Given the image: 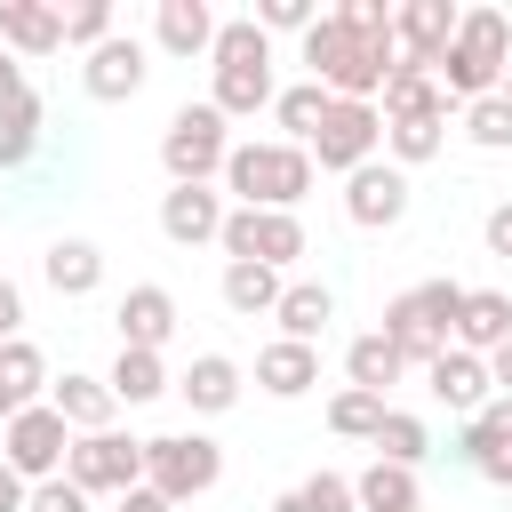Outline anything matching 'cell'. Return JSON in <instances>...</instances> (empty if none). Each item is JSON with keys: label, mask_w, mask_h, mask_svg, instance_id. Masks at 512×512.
I'll return each instance as SVG.
<instances>
[{"label": "cell", "mask_w": 512, "mask_h": 512, "mask_svg": "<svg viewBox=\"0 0 512 512\" xmlns=\"http://www.w3.org/2000/svg\"><path fill=\"white\" fill-rule=\"evenodd\" d=\"M328 104H336V96H328L320 80H296V88H280V96H272V120L288 128V144H312V128L328 120Z\"/></svg>", "instance_id": "cell-32"}, {"label": "cell", "mask_w": 512, "mask_h": 512, "mask_svg": "<svg viewBox=\"0 0 512 512\" xmlns=\"http://www.w3.org/2000/svg\"><path fill=\"white\" fill-rule=\"evenodd\" d=\"M352 504H360V512H416V472H400V464H368V472L352 480Z\"/></svg>", "instance_id": "cell-34"}, {"label": "cell", "mask_w": 512, "mask_h": 512, "mask_svg": "<svg viewBox=\"0 0 512 512\" xmlns=\"http://www.w3.org/2000/svg\"><path fill=\"white\" fill-rule=\"evenodd\" d=\"M224 152H232V128H224L216 104H184V112L160 128V168H168V184H208V176H224Z\"/></svg>", "instance_id": "cell-7"}, {"label": "cell", "mask_w": 512, "mask_h": 512, "mask_svg": "<svg viewBox=\"0 0 512 512\" xmlns=\"http://www.w3.org/2000/svg\"><path fill=\"white\" fill-rule=\"evenodd\" d=\"M112 320H120V344H128V352H160V344L176 336V296H168L160 280H144V288L120 296Z\"/></svg>", "instance_id": "cell-17"}, {"label": "cell", "mask_w": 512, "mask_h": 512, "mask_svg": "<svg viewBox=\"0 0 512 512\" xmlns=\"http://www.w3.org/2000/svg\"><path fill=\"white\" fill-rule=\"evenodd\" d=\"M40 280H48L56 296H96V280H104V248H96V240H48Z\"/></svg>", "instance_id": "cell-25"}, {"label": "cell", "mask_w": 512, "mask_h": 512, "mask_svg": "<svg viewBox=\"0 0 512 512\" xmlns=\"http://www.w3.org/2000/svg\"><path fill=\"white\" fill-rule=\"evenodd\" d=\"M8 416H16V408H8V400H0V432H8Z\"/></svg>", "instance_id": "cell-52"}, {"label": "cell", "mask_w": 512, "mask_h": 512, "mask_svg": "<svg viewBox=\"0 0 512 512\" xmlns=\"http://www.w3.org/2000/svg\"><path fill=\"white\" fill-rule=\"evenodd\" d=\"M144 72H152V64H144V40H136V32H112L104 48H88L80 88H88L96 104H128V96L144 88Z\"/></svg>", "instance_id": "cell-15"}, {"label": "cell", "mask_w": 512, "mask_h": 512, "mask_svg": "<svg viewBox=\"0 0 512 512\" xmlns=\"http://www.w3.org/2000/svg\"><path fill=\"white\" fill-rule=\"evenodd\" d=\"M24 496H32V488H24V480L0 464V512H24Z\"/></svg>", "instance_id": "cell-49"}, {"label": "cell", "mask_w": 512, "mask_h": 512, "mask_svg": "<svg viewBox=\"0 0 512 512\" xmlns=\"http://www.w3.org/2000/svg\"><path fill=\"white\" fill-rule=\"evenodd\" d=\"M336 24H344L352 40H368V48H384V40H392V8H384V0H344V8H336Z\"/></svg>", "instance_id": "cell-40"}, {"label": "cell", "mask_w": 512, "mask_h": 512, "mask_svg": "<svg viewBox=\"0 0 512 512\" xmlns=\"http://www.w3.org/2000/svg\"><path fill=\"white\" fill-rule=\"evenodd\" d=\"M64 480L80 496H128V488H144V440H128V432H72Z\"/></svg>", "instance_id": "cell-8"}, {"label": "cell", "mask_w": 512, "mask_h": 512, "mask_svg": "<svg viewBox=\"0 0 512 512\" xmlns=\"http://www.w3.org/2000/svg\"><path fill=\"white\" fill-rule=\"evenodd\" d=\"M32 144H40V96L24 88L16 104H0V168H24Z\"/></svg>", "instance_id": "cell-36"}, {"label": "cell", "mask_w": 512, "mask_h": 512, "mask_svg": "<svg viewBox=\"0 0 512 512\" xmlns=\"http://www.w3.org/2000/svg\"><path fill=\"white\" fill-rule=\"evenodd\" d=\"M424 384H432V400H440V408H456V416H480V408H488V392H496V384H488V360H480V352H456V344L424 368Z\"/></svg>", "instance_id": "cell-18"}, {"label": "cell", "mask_w": 512, "mask_h": 512, "mask_svg": "<svg viewBox=\"0 0 512 512\" xmlns=\"http://www.w3.org/2000/svg\"><path fill=\"white\" fill-rule=\"evenodd\" d=\"M208 64H216V112L224 120H256L280 88H272V40L256 32V16H224L216 24V48H208Z\"/></svg>", "instance_id": "cell-2"}, {"label": "cell", "mask_w": 512, "mask_h": 512, "mask_svg": "<svg viewBox=\"0 0 512 512\" xmlns=\"http://www.w3.org/2000/svg\"><path fill=\"white\" fill-rule=\"evenodd\" d=\"M16 320H24V296H16V288H8V280H0V344H8V336H16Z\"/></svg>", "instance_id": "cell-46"}, {"label": "cell", "mask_w": 512, "mask_h": 512, "mask_svg": "<svg viewBox=\"0 0 512 512\" xmlns=\"http://www.w3.org/2000/svg\"><path fill=\"white\" fill-rule=\"evenodd\" d=\"M120 512H176V504H168V496H152V488H128V496H120Z\"/></svg>", "instance_id": "cell-48"}, {"label": "cell", "mask_w": 512, "mask_h": 512, "mask_svg": "<svg viewBox=\"0 0 512 512\" xmlns=\"http://www.w3.org/2000/svg\"><path fill=\"white\" fill-rule=\"evenodd\" d=\"M256 384H264L272 400H304V392L320 384V344H288V336L264 344V352H256Z\"/></svg>", "instance_id": "cell-20"}, {"label": "cell", "mask_w": 512, "mask_h": 512, "mask_svg": "<svg viewBox=\"0 0 512 512\" xmlns=\"http://www.w3.org/2000/svg\"><path fill=\"white\" fill-rule=\"evenodd\" d=\"M376 96H384V104H376V120H448L440 80H432V72H416V64H400V72H392Z\"/></svg>", "instance_id": "cell-24"}, {"label": "cell", "mask_w": 512, "mask_h": 512, "mask_svg": "<svg viewBox=\"0 0 512 512\" xmlns=\"http://www.w3.org/2000/svg\"><path fill=\"white\" fill-rule=\"evenodd\" d=\"M48 408L72 424V432H112V384L104 376H64V384H48Z\"/></svg>", "instance_id": "cell-27"}, {"label": "cell", "mask_w": 512, "mask_h": 512, "mask_svg": "<svg viewBox=\"0 0 512 512\" xmlns=\"http://www.w3.org/2000/svg\"><path fill=\"white\" fill-rule=\"evenodd\" d=\"M0 400H8V408L48 400V360H40V344H24V336L0 344Z\"/></svg>", "instance_id": "cell-28"}, {"label": "cell", "mask_w": 512, "mask_h": 512, "mask_svg": "<svg viewBox=\"0 0 512 512\" xmlns=\"http://www.w3.org/2000/svg\"><path fill=\"white\" fill-rule=\"evenodd\" d=\"M8 448H0V464L16 472V480H56L64 472V448H72V424L48 408V400H32V408H16L8 416V432H0Z\"/></svg>", "instance_id": "cell-9"}, {"label": "cell", "mask_w": 512, "mask_h": 512, "mask_svg": "<svg viewBox=\"0 0 512 512\" xmlns=\"http://www.w3.org/2000/svg\"><path fill=\"white\" fill-rule=\"evenodd\" d=\"M376 144H384V120H376V104H344V96H336V104H328V120L312 128V144H304V152H312L320 168L352 176V168H368V160H376Z\"/></svg>", "instance_id": "cell-11"}, {"label": "cell", "mask_w": 512, "mask_h": 512, "mask_svg": "<svg viewBox=\"0 0 512 512\" xmlns=\"http://www.w3.org/2000/svg\"><path fill=\"white\" fill-rule=\"evenodd\" d=\"M456 312H464V288H456V280L400 288V296L384 304V344H392L408 368H432V360L456 344Z\"/></svg>", "instance_id": "cell-5"}, {"label": "cell", "mask_w": 512, "mask_h": 512, "mask_svg": "<svg viewBox=\"0 0 512 512\" xmlns=\"http://www.w3.org/2000/svg\"><path fill=\"white\" fill-rule=\"evenodd\" d=\"M448 456H464L480 480L512 488V400H488L480 416H464V432H456V448H448Z\"/></svg>", "instance_id": "cell-14"}, {"label": "cell", "mask_w": 512, "mask_h": 512, "mask_svg": "<svg viewBox=\"0 0 512 512\" xmlns=\"http://www.w3.org/2000/svg\"><path fill=\"white\" fill-rule=\"evenodd\" d=\"M344 216H352L360 232H392V224L408 216V176H400L392 160L352 168V176H344Z\"/></svg>", "instance_id": "cell-13"}, {"label": "cell", "mask_w": 512, "mask_h": 512, "mask_svg": "<svg viewBox=\"0 0 512 512\" xmlns=\"http://www.w3.org/2000/svg\"><path fill=\"white\" fill-rule=\"evenodd\" d=\"M272 512H304V504H296V496H280V504H272Z\"/></svg>", "instance_id": "cell-51"}, {"label": "cell", "mask_w": 512, "mask_h": 512, "mask_svg": "<svg viewBox=\"0 0 512 512\" xmlns=\"http://www.w3.org/2000/svg\"><path fill=\"white\" fill-rule=\"evenodd\" d=\"M216 240H224L232 264H272V272L304 256V224L280 216V208H224V232Z\"/></svg>", "instance_id": "cell-10"}, {"label": "cell", "mask_w": 512, "mask_h": 512, "mask_svg": "<svg viewBox=\"0 0 512 512\" xmlns=\"http://www.w3.org/2000/svg\"><path fill=\"white\" fill-rule=\"evenodd\" d=\"M64 16V40L72 48H104L112 40V0H80V8H56Z\"/></svg>", "instance_id": "cell-39"}, {"label": "cell", "mask_w": 512, "mask_h": 512, "mask_svg": "<svg viewBox=\"0 0 512 512\" xmlns=\"http://www.w3.org/2000/svg\"><path fill=\"white\" fill-rule=\"evenodd\" d=\"M432 456V432H424V416H400V408H384V424H376V464H400V472H416Z\"/></svg>", "instance_id": "cell-33"}, {"label": "cell", "mask_w": 512, "mask_h": 512, "mask_svg": "<svg viewBox=\"0 0 512 512\" xmlns=\"http://www.w3.org/2000/svg\"><path fill=\"white\" fill-rule=\"evenodd\" d=\"M160 232H168L176 248L216 240V232H224V192H208V184H168V192H160Z\"/></svg>", "instance_id": "cell-16"}, {"label": "cell", "mask_w": 512, "mask_h": 512, "mask_svg": "<svg viewBox=\"0 0 512 512\" xmlns=\"http://www.w3.org/2000/svg\"><path fill=\"white\" fill-rule=\"evenodd\" d=\"M456 0H400L392 8V48H400V64H416V72H432L440 64V48L456 40Z\"/></svg>", "instance_id": "cell-12"}, {"label": "cell", "mask_w": 512, "mask_h": 512, "mask_svg": "<svg viewBox=\"0 0 512 512\" xmlns=\"http://www.w3.org/2000/svg\"><path fill=\"white\" fill-rule=\"evenodd\" d=\"M464 136H472L480 152H512V104H504V96L464 104Z\"/></svg>", "instance_id": "cell-38"}, {"label": "cell", "mask_w": 512, "mask_h": 512, "mask_svg": "<svg viewBox=\"0 0 512 512\" xmlns=\"http://www.w3.org/2000/svg\"><path fill=\"white\" fill-rule=\"evenodd\" d=\"M224 192H240V208H280L296 216V200L312 192V152L304 144H232L224 152Z\"/></svg>", "instance_id": "cell-4"}, {"label": "cell", "mask_w": 512, "mask_h": 512, "mask_svg": "<svg viewBox=\"0 0 512 512\" xmlns=\"http://www.w3.org/2000/svg\"><path fill=\"white\" fill-rule=\"evenodd\" d=\"M440 144H448V120H384V152H392L400 176L416 160H440Z\"/></svg>", "instance_id": "cell-35"}, {"label": "cell", "mask_w": 512, "mask_h": 512, "mask_svg": "<svg viewBox=\"0 0 512 512\" xmlns=\"http://www.w3.org/2000/svg\"><path fill=\"white\" fill-rule=\"evenodd\" d=\"M104 384H112V400H120V408H144V400H160V392H168V368H160V352H128V344H120V360H112V376H104Z\"/></svg>", "instance_id": "cell-31"}, {"label": "cell", "mask_w": 512, "mask_h": 512, "mask_svg": "<svg viewBox=\"0 0 512 512\" xmlns=\"http://www.w3.org/2000/svg\"><path fill=\"white\" fill-rule=\"evenodd\" d=\"M272 320H280V336H288V344H320V328L336 320V296H328L320 280H288V288H280V304H272Z\"/></svg>", "instance_id": "cell-26"}, {"label": "cell", "mask_w": 512, "mask_h": 512, "mask_svg": "<svg viewBox=\"0 0 512 512\" xmlns=\"http://www.w3.org/2000/svg\"><path fill=\"white\" fill-rule=\"evenodd\" d=\"M296 504H304V512H360V504H352V480H344V472H312V480L296 488Z\"/></svg>", "instance_id": "cell-42"}, {"label": "cell", "mask_w": 512, "mask_h": 512, "mask_svg": "<svg viewBox=\"0 0 512 512\" xmlns=\"http://www.w3.org/2000/svg\"><path fill=\"white\" fill-rule=\"evenodd\" d=\"M152 40H160L168 56H208V48H216V8H208V0H160Z\"/></svg>", "instance_id": "cell-21"}, {"label": "cell", "mask_w": 512, "mask_h": 512, "mask_svg": "<svg viewBox=\"0 0 512 512\" xmlns=\"http://www.w3.org/2000/svg\"><path fill=\"white\" fill-rule=\"evenodd\" d=\"M504 64H512V16H504V8H464V16H456V40H448L440 64H432V80H440V96L480 104V96H496Z\"/></svg>", "instance_id": "cell-1"}, {"label": "cell", "mask_w": 512, "mask_h": 512, "mask_svg": "<svg viewBox=\"0 0 512 512\" xmlns=\"http://www.w3.org/2000/svg\"><path fill=\"white\" fill-rule=\"evenodd\" d=\"M280 288H288V280H280L272 264H224V304H232L240 320H256V312L272 320V304H280Z\"/></svg>", "instance_id": "cell-29"}, {"label": "cell", "mask_w": 512, "mask_h": 512, "mask_svg": "<svg viewBox=\"0 0 512 512\" xmlns=\"http://www.w3.org/2000/svg\"><path fill=\"white\" fill-rule=\"evenodd\" d=\"M400 368H408V360L384 344V328H376V336H352V352H344L352 392H376V400H384V384H400Z\"/></svg>", "instance_id": "cell-30"}, {"label": "cell", "mask_w": 512, "mask_h": 512, "mask_svg": "<svg viewBox=\"0 0 512 512\" xmlns=\"http://www.w3.org/2000/svg\"><path fill=\"white\" fill-rule=\"evenodd\" d=\"M480 240H488V256H504V264H512V200H496V208H488Z\"/></svg>", "instance_id": "cell-44"}, {"label": "cell", "mask_w": 512, "mask_h": 512, "mask_svg": "<svg viewBox=\"0 0 512 512\" xmlns=\"http://www.w3.org/2000/svg\"><path fill=\"white\" fill-rule=\"evenodd\" d=\"M320 24V8L312 0H256V32L272 40V32H312Z\"/></svg>", "instance_id": "cell-41"}, {"label": "cell", "mask_w": 512, "mask_h": 512, "mask_svg": "<svg viewBox=\"0 0 512 512\" xmlns=\"http://www.w3.org/2000/svg\"><path fill=\"white\" fill-rule=\"evenodd\" d=\"M24 512H88V496H80V488L56 472V480H40V488L24 496Z\"/></svg>", "instance_id": "cell-43"}, {"label": "cell", "mask_w": 512, "mask_h": 512, "mask_svg": "<svg viewBox=\"0 0 512 512\" xmlns=\"http://www.w3.org/2000/svg\"><path fill=\"white\" fill-rule=\"evenodd\" d=\"M168 392H184L192 400V416H224L232 400H240V360H224V352H200Z\"/></svg>", "instance_id": "cell-22"}, {"label": "cell", "mask_w": 512, "mask_h": 512, "mask_svg": "<svg viewBox=\"0 0 512 512\" xmlns=\"http://www.w3.org/2000/svg\"><path fill=\"white\" fill-rule=\"evenodd\" d=\"M376 424H384V400H376V392H352V384H344V392L328 400V432H344V440H376Z\"/></svg>", "instance_id": "cell-37"}, {"label": "cell", "mask_w": 512, "mask_h": 512, "mask_svg": "<svg viewBox=\"0 0 512 512\" xmlns=\"http://www.w3.org/2000/svg\"><path fill=\"white\" fill-rule=\"evenodd\" d=\"M216 480H224V448H216L208 432H160V440H144V488H152V496L192 504V496H208Z\"/></svg>", "instance_id": "cell-6"}, {"label": "cell", "mask_w": 512, "mask_h": 512, "mask_svg": "<svg viewBox=\"0 0 512 512\" xmlns=\"http://www.w3.org/2000/svg\"><path fill=\"white\" fill-rule=\"evenodd\" d=\"M496 96H504V104H512V64H504V80H496Z\"/></svg>", "instance_id": "cell-50"}, {"label": "cell", "mask_w": 512, "mask_h": 512, "mask_svg": "<svg viewBox=\"0 0 512 512\" xmlns=\"http://www.w3.org/2000/svg\"><path fill=\"white\" fill-rule=\"evenodd\" d=\"M16 96H24V64L0 48V104H16Z\"/></svg>", "instance_id": "cell-45"}, {"label": "cell", "mask_w": 512, "mask_h": 512, "mask_svg": "<svg viewBox=\"0 0 512 512\" xmlns=\"http://www.w3.org/2000/svg\"><path fill=\"white\" fill-rule=\"evenodd\" d=\"M304 64H312V80H320L328 96H344V104H376V88L400 72V48H392V40L368 48V40H352L336 16H320V24L304 32Z\"/></svg>", "instance_id": "cell-3"}, {"label": "cell", "mask_w": 512, "mask_h": 512, "mask_svg": "<svg viewBox=\"0 0 512 512\" xmlns=\"http://www.w3.org/2000/svg\"><path fill=\"white\" fill-rule=\"evenodd\" d=\"M512 344V296L504 288H464V312H456V352H496Z\"/></svg>", "instance_id": "cell-19"}, {"label": "cell", "mask_w": 512, "mask_h": 512, "mask_svg": "<svg viewBox=\"0 0 512 512\" xmlns=\"http://www.w3.org/2000/svg\"><path fill=\"white\" fill-rule=\"evenodd\" d=\"M0 48L8 56H48V48H64V16L40 8V0H0Z\"/></svg>", "instance_id": "cell-23"}, {"label": "cell", "mask_w": 512, "mask_h": 512, "mask_svg": "<svg viewBox=\"0 0 512 512\" xmlns=\"http://www.w3.org/2000/svg\"><path fill=\"white\" fill-rule=\"evenodd\" d=\"M488 384L512 400V344H496V352H488Z\"/></svg>", "instance_id": "cell-47"}]
</instances>
